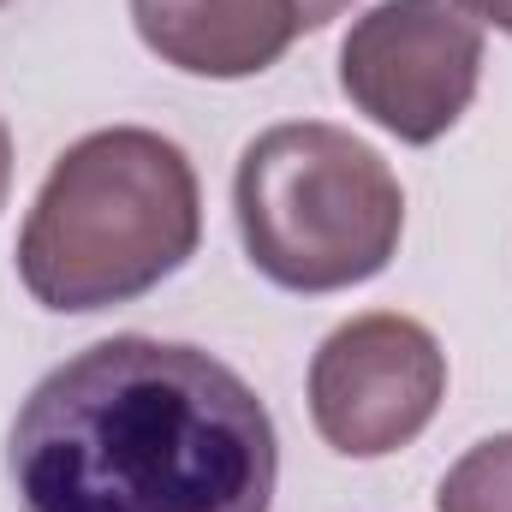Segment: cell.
<instances>
[{
  "instance_id": "cell-6",
  "label": "cell",
  "mask_w": 512,
  "mask_h": 512,
  "mask_svg": "<svg viewBox=\"0 0 512 512\" xmlns=\"http://www.w3.org/2000/svg\"><path fill=\"white\" fill-rule=\"evenodd\" d=\"M352 0H131L137 42L185 78H256L310 30H328Z\"/></svg>"
},
{
  "instance_id": "cell-7",
  "label": "cell",
  "mask_w": 512,
  "mask_h": 512,
  "mask_svg": "<svg viewBox=\"0 0 512 512\" xmlns=\"http://www.w3.org/2000/svg\"><path fill=\"white\" fill-rule=\"evenodd\" d=\"M435 512H512V435L465 447L435 489Z\"/></svg>"
},
{
  "instance_id": "cell-10",
  "label": "cell",
  "mask_w": 512,
  "mask_h": 512,
  "mask_svg": "<svg viewBox=\"0 0 512 512\" xmlns=\"http://www.w3.org/2000/svg\"><path fill=\"white\" fill-rule=\"evenodd\" d=\"M0 6H6V0H0Z\"/></svg>"
},
{
  "instance_id": "cell-9",
  "label": "cell",
  "mask_w": 512,
  "mask_h": 512,
  "mask_svg": "<svg viewBox=\"0 0 512 512\" xmlns=\"http://www.w3.org/2000/svg\"><path fill=\"white\" fill-rule=\"evenodd\" d=\"M6 191H12V137H6V120H0V209H6Z\"/></svg>"
},
{
  "instance_id": "cell-3",
  "label": "cell",
  "mask_w": 512,
  "mask_h": 512,
  "mask_svg": "<svg viewBox=\"0 0 512 512\" xmlns=\"http://www.w3.org/2000/svg\"><path fill=\"white\" fill-rule=\"evenodd\" d=\"M245 256L280 292H346L376 280L405 233L399 173L328 120H286L245 143L233 173Z\"/></svg>"
},
{
  "instance_id": "cell-1",
  "label": "cell",
  "mask_w": 512,
  "mask_h": 512,
  "mask_svg": "<svg viewBox=\"0 0 512 512\" xmlns=\"http://www.w3.org/2000/svg\"><path fill=\"white\" fill-rule=\"evenodd\" d=\"M6 483L18 512H268L280 435L215 352L114 334L30 387Z\"/></svg>"
},
{
  "instance_id": "cell-4",
  "label": "cell",
  "mask_w": 512,
  "mask_h": 512,
  "mask_svg": "<svg viewBox=\"0 0 512 512\" xmlns=\"http://www.w3.org/2000/svg\"><path fill=\"white\" fill-rule=\"evenodd\" d=\"M483 84V24L453 0H382L340 42V90L399 143H435Z\"/></svg>"
},
{
  "instance_id": "cell-8",
  "label": "cell",
  "mask_w": 512,
  "mask_h": 512,
  "mask_svg": "<svg viewBox=\"0 0 512 512\" xmlns=\"http://www.w3.org/2000/svg\"><path fill=\"white\" fill-rule=\"evenodd\" d=\"M471 24H489V30H501V36H512V0H453Z\"/></svg>"
},
{
  "instance_id": "cell-5",
  "label": "cell",
  "mask_w": 512,
  "mask_h": 512,
  "mask_svg": "<svg viewBox=\"0 0 512 512\" xmlns=\"http://www.w3.org/2000/svg\"><path fill=\"white\" fill-rule=\"evenodd\" d=\"M447 399L441 340L399 310L340 322L310 358V423L346 459H387L411 447Z\"/></svg>"
},
{
  "instance_id": "cell-2",
  "label": "cell",
  "mask_w": 512,
  "mask_h": 512,
  "mask_svg": "<svg viewBox=\"0 0 512 512\" xmlns=\"http://www.w3.org/2000/svg\"><path fill=\"white\" fill-rule=\"evenodd\" d=\"M203 239L191 155L149 126L78 137L18 227V280L42 310L90 316L173 280Z\"/></svg>"
}]
</instances>
